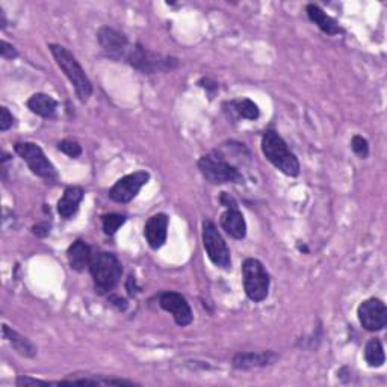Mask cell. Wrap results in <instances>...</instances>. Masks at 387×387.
Listing matches in <instances>:
<instances>
[{
	"label": "cell",
	"mask_w": 387,
	"mask_h": 387,
	"mask_svg": "<svg viewBox=\"0 0 387 387\" xmlns=\"http://www.w3.org/2000/svg\"><path fill=\"white\" fill-rule=\"evenodd\" d=\"M49 49L59 68L63 70L64 74L68 77V81L73 83L76 96L79 97L82 103H87L92 94V85L87 73H85V70L79 64V61H77L73 53L65 49L64 45L49 44Z\"/></svg>",
	"instance_id": "6da1fadb"
},
{
	"label": "cell",
	"mask_w": 387,
	"mask_h": 387,
	"mask_svg": "<svg viewBox=\"0 0 387 387\" xmlns=\"http://www.w3.org/2000/svg\"><path fill=\"white\" fill-rule=\"evenodd\" d=\"M262 151L278 171L289 177L300 174V162L284 139L275 130H266L262 138Z\"/></svg>",
	"instance_id": "7a4b0ae2"
},
{
	"label": "cell",
	"mask_w": 387,
	"mask_h": 387,
	"mask_svg": "<svg viewBox=\"0 0 387 387\" xmlns=\"http://www.w3.org/2000/svg\"><path fill=\"white\" fill-rule=\"evenodd\" d=\"M90 271L92 280H94L96 292L100 295H105L118 284L123 274V266L115 254L102 251L92 256Z\"/></svg>",
	"instance_id": "3957f363"
},
{
	"label": "cell",
	"mask_w": 387,
	"mask_h": 387,
	"mask_svg": "<svg viewBox=\"0 0 387 387\" xmlns=\"http://www.w3.org/2000/svg\"><path fill=\"white\" fill-rule=\"evenodd\" d=\"M198 168L207 182L212 185L222 183H244V176L238 171V168L230 165L226 158L218 151L207 153L198 160Z\"/></svg>",
	"instance_id": "277c9868"
},
{
	"label": "cell",
	"mask_w": 387,
	"mask_h": 387,
	"mask_svg": "<svg viewBox=\"0 0 387 387\" xmlns=\"http://www.w3.org/2000/svg\"><path fill=\"white\" fill-rule=\"evenodd\" d=\"M242 277L245 293L251 301L260 303L268 297L271 278L260 260L247 259L242 263Z\"/></svg>",
	"instance_id": "5b68a950"
},
{
	"label": "cell",
	"mask_w": 387,
	"mask_h": 387,
	"mask_svg": "<svg viewBox=\"0 0 387 387\" xmlns=\"http://www.w3.org/2000/svg\"><path fill=\"white\" fill-rule=\"evenodd\" d=\"M15 153L26 162L30 171L48 182L58 180V171L45 156L43 149L35 143H17L14 145Z\"/></svg>",
	"instance_id": "8992f818"
},
{
	"label": "cell",
	"mask_w": 387,
	"mask_h": 387,
	"mask_svg": "<svg viewBox=\"0 0 387 387\" xmlns=\"http://www.w3.org/2000/svg\"><path fill=\"white\" fill-rule=\"evenodd\" d=\"M125 63L135 67L136 70L147 74H153L156 72H165L177 67V59L169 56H162L158 53L149 52L141 44H132V49Z\"/></svg>",
	"instance_id": "52a82bcc"
},
{
	"label": "cell",
	"mask_w": 387,
	"mask_h": 387,
	"mask_svg": "<svg viewBox=\"0 0 387 387\" xmlns=\"http://www.w3.org/2000/svg\"><path fill=\"white\" fill-rule=\"evenodd\" d=\"M203 245L207 253V258L211 259L215 266L221 269L231 268L229 247L212 221L203 222Z\"/></svg>",
	"instance_id": "ba28073f"
},
{
	"label": "cell",
	"mask_w": 387,
	"mask_h": 387,
	"mask_svg": "<svg viewBox=\"0 0 387 387\" xmlns=\"http://www.w3.org/2000/svg\"><path fill=\"white\" fill-rule=\"evenodd\" d=\"M97 38L107 56L117 61H126L132 49V43L127 40L125 34H121L112 28L103 26L97 32Z\"/></svg>",
	"instance_id": "9c48e42d"
},
{
	"label": "cell",
	"mask_w": 387,
	"mask_h": 387,
	"mask_svg": "<svg viewBox=\"0 0 387 387\" xmlns=\"http://www.w3.org/2000/svg\"><path fill=\"white\" fill-rule=\"evenodd\" d=\"M150 174L147 171H136L127 174L114 185L109 191V197L117 203H129L134 200L144 185L149 182Z\"/></svg>",
	"instance_id": "30bf717a"
},
{
	"label": "cell",
	"mask_w": 387,
	"mask_h": 387,
	"mask_svg": "<svg viewBox=\"0 0 387 387\" xmlns=\"http://www.w3.org/2000/svg\"><path fill=\"white\" fill-rule=\"evenodd\" d=\"M362 327L368 331H380L387 324V308L381 300L369 298L359 306L357 311Z\"/></svg>",
	"instance_id": "8fae6325"
},
{
	"label": "cell",
	"mask_w": 387,
	"mask_h": 387,
	"mask_svg": "<svg viewBox=\"0 0 387 387\" xmlns=\"http://www.w3.org/2000/svg\"><path fill=\"white\" fill-rule=\"evenodd\" d=\"M159 304L165 312L171 313L177 325L187 327L193 320V315L191 311V306L182 293L177 292H164L159 297Z\"/></svg>",
	"instance_id": "7c38bea8"
},
{
	"label": "cell",
	"mask_w": 387,
	"mask_h": 387,
	"mask_svg": "<svg viewBox=\"0 0 387 387\" xmlns=\"http://www.w3.org/2000/svg\"><path fill=\"white\" fill-rule=\"evenodd\" d=\"M168 216L165 213H156L149 218L145 222L144 227V235L147 242L151 247L153 250H159L162 245L167 241V233H168Z\"/></svg>",
	"instance_id": "4fadbf2b"
},
{
	"label": "cell",
	"mask_w": 387,
	"mask_h": 387,
	"mask_svg": "<svg viewBox=\"0 0 387 387\" xmlns=\"http://www.w3.org/2000/svg\"><path fill=\"white\" fill-rule=\"evenodd\" d=\"M278 355L273 351H250V353H238L233 357V368L239 370H249L254 368H265L274 365Z\"/></svg>",
	"instance_id": "5bb4252c"
},
{
	"label": "cell",
	"mask_w": 387,
	"mask_h": 387,
	"mask_svg": "<svg viewBox=\"0 0 387 387\" xmlns=\"http://www.w3.org/2000/svg\"><path fill=\"white\" fill-rule=\"evenodd\" d=\"M221 227L226 230L227 235L235 239H244L247 235V222L238 207H229L221 215Z\"/></svg>",
	"instance_id": "9a60e30c"
},
{
	"label": "cell",
	"mask_w": 387,
	"mask_h": 387,
	"mask_svg": "<svg viewBox=\"0 0 387 387\" xmlns=\"http://www.w3.org/2000/svg\"><path fill=\"white\" fill-rule=\"evenodd\" d=\"M67 254H68L70 266H72V269L77 271V273H82V271H85V268H90L92 254H91L90 245L87 242L77 239L76 242L70 245Z\"/></svg>",
	"instance_id": "2e32d148"
},
{
	"label": "cell",
	"mask_w": 387,
	"mask_h": 387,
	"mask_svg": "<svg viewBox=\"0 0 387 387\" xmlns=\"http://www.w3.org/2000/svg\"><path fill=\"white\" fill-rule=\"evenodd\" d=\"M83 189L81 187H68L64 191V196L58 201V212L65 220H70L72 216L79 211V205L83 200Z\"/></svg>",
	"instance_id": "e0dca14e"
},
{
	"label": "cell",
	"mask_w": 387,
	"mask_h": 387,
	"mask_svg": "<svg viewBox=\"0 0 387 387\" xmlns=\"http://www.w3.org/2000/svg\"><path fill=\"white\" fill-rule=\"evenodd\" d=\"M306 12L308 15V19H311V21L315 23V25L318 26L324 34L337 35V34L342 32V30H340V28H339V25L336 23V20L331 19L330 15L325 14L318 5H315V3L307 5Z\"/></svg>",
	"instance_id": "ac0fdd59"
},
{
	"label": "cell",
	"mask_w": 387,
	"mask_h": 387,
	"mask_svg": "<svg viewBox=\"0 0 387 387\" xmlns=\"http://www.w3.org/2000/svg\"><path fill=\"white\" fill-rule=\"evenodd\" d=\"M2 333H3V339H6L14 350L20 355H23V357H35L36 346L30 342L28 337L21 336L20 333L12 330L11 327H8L6 324L2 325Z\"/></svg>",
	"instance_id": "d6986e66"
},
{
	"label": "cell",
	"mask_w": 387,
	"mask_h": 387,
	"mask_svg": "<svg viewBox=\"0 0 387 387\" xmlns=\"http://www.w3.org/2000/svg\"><path fill=\"white\" fill-rule=\"evenodd\" d=\"M28 107L34 114L40 115V117H43V118H52V117H55V114H56L58 102L48 94L38 92V94H34L28 100Z\"/></svg>",
	"instance_id": "ffe728a7"
},
{
	"label": "cell",
	"mask_w": 387,
	"mask_h": 387,
	"mask_svg": "<svg viewBox=\"0 0 387 387\" xmlns=\"http://www.w3.org/2000/svg\"><path fill=\"white\" fill-rule=\"evenodd\" d=\"M68 384H100V386H132L134 381L121 380V378H111L106 375L96 374H74V377H68L65 380Z\"/></svg>",
	"instance_id": "44dd1931"
},
{
	"label": "cell",
	"mask_w": 387,
	"mask_h": 387,
	"mask_svg": "<svg viewBox=\"0 0 387 387\" xmlns=\"http://www.w3.org/2000/svg\"><path fill=\"white\" fill-rule=\"evenodd\" d=\"M365 359L370 368H381L386 362L383 344L378 339H370L365 346Z\"/></svg>",
	"instance_id": "7402d4cb"
},
{
	"label": "cell",
	"mask_w": 387,
	"mask_h": 387,
	"mask_svg": "<svg viewBox=\"0 0 387 387\" xmlns=\"http://www.w3.org/2000/svg\"><path fill=\"white\" fill-rule=\"evenodd\" d=\"M231 106L235 107V111H236V114L239 115V117L247 118V120H258L259 115H260V111H259L258 105L254 103V102H251L250 98L238 100V102L231 103Z\"/></svg>",
	"instance_id": "603a6c76"
},
{
	"label": "cell",
	"mask_w": 387,
	"mask_h": 387,
	"mask_svg": "<svg viewBox=\"0 0 387 387\" xmlns=\"http://www.w3.org/2000/svg\"><path fill=\"white\" fill-rule=\"evenodd\" d=\"M102 222H103L105 233L112 236L117 233L118 229L126 222V216L120 213H107L102 216Z\"/></svg>",
	"instance_id": "cb8c5ba5"
},
{
	"label": "cell",
	"mask_w": 387,
	"mask_h": 387,
	"mask_svg": "<svg viewBox=\"0 0 387 387\" xmlns=\"http://www.w3.org/2000/svg\"><path fill=\"white\" fill-rule=\"evenodd\" d=\"M58 150L65 153L67 156H70L72 159L79 158L82 154V147L79 143L73 141V139H64L58 144Z\"/></svg>",
	"instance_id": "d4e9b609"
},
{
	"label": "cell",
	"mask_w": 387,
	"mask_h": 387,
	"mask_svg": "<svg viewBox=\"0 0 387 387\" xmlns=\"http://www.w3.org/2000/svg\"><path fill=\"white\" fill-rule=\"evenodd\" d=\"M351 149L353 151L357 154L359 158L362 159H366L368 154H369V144L368 141L363 136L360 135H355L351 141Z\"/></svg>",
	"instance_id": "484cf974"
},
{
	"label": "cell",
	"mask_w": 387,
	"mask_h": 387,
	"mask_svg": "<svg viewBox=\"0 0 387 387\" xmlns=\"http://www.w3.org/2000/svg\"><path fill=\"white\" fill-rule=\"evenodd\" d=\"M52 384H68L65 380L63 381H44V380H36V378L30 377H19L17 378V386H52Z\"/></svg>",
	"instance_id": "4316f807"
},
{
	"label": "cell",
	"mask_w": 387,
	"mask_h": 387,
	"mask_svg": "<svg viewBox=\"0 0 387 387\" xmlns=\"http://www.w3.org/2000/svg\"><path fill=\"white\" fill-rule=\"evenodd\" d=\"M12 125H14L12 114H11L10 111H8V107L3 106L2 109H0V130L6 132Z\"/></svg>",
	"instance_id": "83f0119b"
},
{
	"label": "cell",
	"mask_w": 387,
	"mask_h": 387,
	"mask_svg": "<svg viewBox=\"0 0 387 387\" xmlns=\"http://www.w3.org/2000/svg\"><path fill=\"white\" fill-rule=\"evenodd\" d=\"M0 55L3 59H15L19 56V52L10 43L2 41V44H0Z\"/></svg>",
	"instance_id": "f1b7e54d"
},
{
	"label": "cell",
	"mask_w": 387,
	"mask_h": 387,
	"mask_svg": "<svg viewBox=\"0 0 387 387\" xmlns=\"http://www.w3.org/2000/svg\"><path fill=\"white\" fill-rule=\"evenodd\" d=\"M32 231H34L36 236L45 238V236L50 233V226H49L48 222H40V224H36V226H34Z\"/></svg>",
	"instance_id": "f546056e"
},
{
	"label": "cell",
	"mask_w": 387,
	"mask_h": 387,
	"mask_svg": "<svg viewBox=\"0 0 387 387\" xmlns=\"http://www.w3.org/2000/svg\"><path fill=\"white\" fill-rule=\"evenodd\" d=\"M127 291H129L130 295H136V293L139 292V288L136 286V280H135L134 275H130L127 278Z\"/></svg>",
	"instance_id": "4dcf8cb0"
},
{
	"label": "cell",
	"mask_w": 387,
	"mask_h": 387,
	"mask_svg": "<svg viewBox=\"0 0 387 387\" xmlns=\"http://www.w3.org/2000/svg\"><path fill=\"white\" fill-rule=\"evenodd\" d=\"M221 203H222L224 206H226L227 209H229V207H238L236 201H235L233 198H231V197L229 196V193H226V192H222V193H221Z\"/></svg>",
	"instance_id": "1f68e13d"
},
{
	"label": "cell",
	"mask_w": 387,
	"mask_h": 387,
	"mask_svg": "<svg viewBox=\"0 0 387 387\" xmlns=\"http://www.w3.org/2000/svg\"><path fill=\"white\" fill-rule=\"evenodd\" d=\"M111 301H112V304H115V306L120 308V311H126V307H127L126 300H123L120 297H112Z\"/></svg>",
	"instance_id": "d6a6232c"
},
{
	"label": "cell",
	"mask_w": 387,
	"mask_h": 387,
	"mask_svg": "<svg viewBox=\"0 0 387 387\" xmlns=\"http://www.w3.org/2000/svg\"><path fill=\"white\" fill-rule=\"evenodd\" d=\"M0 19H2V29L6 28V17H5V12L2 8H0Z\"/></svg>",
	"instance_id": "836d02e7"
}]
</instances>
